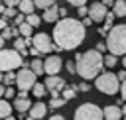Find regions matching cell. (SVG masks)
<instances>
[{"label":"cell","mask_w":126,"mask_h":120,"mask_svg":"<svg viewBox=\"0 0 126 120\" xmlns=\"http://www.w3.org/2000/svg\"><path fill=\"white\" fill-rule=\"evenodd\" d=\"M85 35H87V28L83 22L75 20V18H61L55 22V28H53V43H57L61 49L65 51H71L75 47H79L83 41H85Z\"/></svg>","instance_id":"obj_1"},{"label":"cell","mask_w":126,"mask_h":120,"mask_svg":"<svg viewBox=\"0 0 126 120\" xmlns=\"http://www.w3.org/2000/svg\"><path fill=\"white\" fill-rule=\"evenodd\" d=\"M75 63H77V75L85 81L94 79L100 71H102V53L96 49H89L85 53H77L75 55Z\"/></svg>","instance_id":"obj_2"},{"label":"cell","mask_w":126,"mask_h":120,"mask_svg":"<svg viewBox=\"0 0 126 120\" xmlns=\"http://www.w3.org/2000/svg\"><path fill=\"white\" fill-rule=\"evenodd\" d=\"M106 49H108V53H114L118 57L126 53V24H116L108 30Z\"/></svg>","instance_id":"obj_3"},{"label":"cell","mask_w":126,"mask_h":120,"mask_svg":"<svg viewBox=\"0 0 126 120\" xmlns=\"http://www.w3.org/2000/svg\"><path fill=\"white\" fill-rule=\"evenodd\" d=\"M94 87H96V90H100L102 94L114 96V94L120 90V79H118L114 73H110V71H106V73L100 71V73L94 77Z\"/></svg>","instance_id":"obj_4"},{"label":"cell","mask_w":126,"mask_h":120,"mask_svg":"<svg viewBox=\"0 0 126 120\" xmlns=\"http://www.w3.org/2000/svg\"><path fill=\"white\" fill-rule=\"evenodd\" d=\"M24 65V55L18 49H0V71H16Z\"/></svg>","instance_id":"obj_5"},{"label":"cell","mask_w":126,"mask_h":120,"mask_svg":"<svg viewBox=\"0 0 126 120\" xmlns=\"http://www.w3.org/2000/svg\"><path fill=\"white\" fill-rule=\"evenodd\" d=\"M75 120H100L102 118V108L94 102H83L75 108Z\"/></svg>","instance_id":"obj_6"},{"label":"cell","mask_w":126,"mask_h":120,"mask_svg":"<svg viewBox=\"0 0 126 120\" xmlns=\"http://www.w3.org/2000/svg\"><path fill=\"white\" fill-rule=\"evenodd\" d=\"M35 79H37V75L30 69V65H22L20 71L16 73V87H18L20 90H26V92H28V90H32Z\"/></svg>","instance_id":"obj_7"},{"label":"cell","mask_w":126,"mask_h":120,"mask_svg":"<svg viewBox=\"0 0 126 120\" xmlns=\"http://www.w3.org/2000/svg\"><path fill=\"white\" fill-rule=\"evenodd\" d=\"M32 45H33L39 53H49V51H53V39H51L47 33H43V31H39V33H35V35L32 37Z\"/></svg>","instance_id":"obj_8"},{"label":"cell","mask_w":126,"mask_h":120,"mask_svg":"<svg viewBox=\"0 0 126 120\" xmlns=\"http://www.w3.org/2000/svg\"><path fill=\"white\" fill-rule=\"evenodd\" d=\"M63 67V61L59 55H47V59L43 61V73L47 75H57Z\"/></svg>","instance_id":"obj_9"},{"label":"cell","mask_w":126,"mask_h":120,"mask_svg":"<svg viewBox=\"0 0 126 120\" xmlns=\"http://www.w3.org/2000/svg\"><path fill=\"white\" fill-rule=\"evenodd\" d=\"M108 6H104L102 2H94V4H91L89 6V16H91V20L94 22V24H100V22H104V16H106V10Z\"/></svg>","instance_id":"obj_10"},{"label":"cell","mask_w":126,"mask_h":120,"mask_svg":"<svg viewBox=\"0 0 126 120\" xmlns=\"http://www.w3.org/2000/svg\"><path fill=\"white\" fill-rule=\"evenodd\" d=\"M47 110H49V106H47L45 102H35V104L30 106V110H28V118H32V120H39V118H43V116L47 114Z\"/></svg>","instance_id":"obj_11"},{"label":"cell","mask_w":126,"mask_h":120,"mask_svg":"<svg viewBox=\"0 0 126 120\" xmlns=\"http://www.w3.org/2000/svg\"><path fill=\"white\" fill-rule=\"evenodd\" d=\"M124 114H122V108L118 104H108L102 108V118H106V120H118Z\"/></svg>","instance_id":"obj_12"},{"label":"cell","mask_w":126,"mask_h":120,"mask_svg":"<svg viewBox=\"0 0 126 120\" xmlns=\"http://www.w3.org/2000/svg\"><path fill=\"white\" fill-rule=\"evenodd\" d=\"M45 87H47V90H63V87H65V79H61L59 75H47V79H45Z\"/></svg>","instance_id":"obj_13"},{"label":"cell","mask_w":126,"mask_h":120,"mask_svg":"<svg viewBox=\"0 0 126 120\" xmlns=\"http://www.w3.org/2000/svg\"><path fill=\"white\" fill-rule=\"evenodd\" d=\"M41 20H45V22H49V24H55V22L59 20V6H55V4L47 6V8L43 10V14H41Z\"/></svg>","instance_id":"obj_14"},{"label":"cell","mask_w":126,"mask_h":120,"mask_svg":"<svg viewBox=\"0 0 126 120\" xmlns=\"http://www.w3.org/2000/svg\"><path fill=\"white\" fill-rule=\"evenodd\" d=\"M30 106H32V102H30L28 94H26V96L18 94V98L14 100V110H16V112H20V114H26V112L30 110Z\"/></svg>","instance_id":"obj_15"},{"label":"cell","mask_w":126,"mask_h":120,"mask_svg":"<svg viewBox=\"0 0 126 120\" xmlns=\"http://www.w3.org/2000/svg\"><path fill=\"white\" fill-rule=\"evenodd\" d=\"M112 12L116 14V18H126V0H114Z\"/></svg>","instance_id":"obj_16"},{"label":"cell","mask_w":126,"mask_h":120,"mask_svg":"<svg viewBox=\"0 0 126 120\" xmlns=\"http://www.w3.org/2000/svg\"><path fill=\"white\" fill-rule=\"evenodd\" d=\"M12 110H14V106L8 102V98H0V118H8L10 114H12Z\"/></svg>","instance_id":"obj_17"},{"label":"cell","mask_w":126,"mask_h":120,"mask_svg":"<svg viewBox=\"0 0 126 120\" xmlns=\"http://www.w3.org/2000/svg\"><path fill=\"white\" fill-rule=\"evenodd\" d=\"M18 10H20L22 14H32V12L35 10V4H33V0H20Z\"/></svg>","instance_id":"obj_18"},{"label":"cell","mask_w":126,"mask_h":120,"mask_svg":"<svg viewBox=\"0 0 126 120\" xmlns=\"http://www.w3.org/2000/svg\"><path fill=\"white\" fill-rule=\"evenodd\" d=\"M45 92H47V87H45V83H33V87H32V94H33L35 98H41V96H45Z\"/></svg>","instance_id":"obj_19"},{"label":"cell","mask_w":126,"mask_h":120,"mask_svg":"<svg viewBox=\"0 0 126 120\" xmlns=\"http://www.w3.org/2000/svg\"><path fill=\"white\" fill-rule=\"evenodd\" d=\"M14 49H18L22 55H28V49H26V37H14Z\"/></svg>","instance_id":"obj_20"},{"label":"cell","mask_w":126,"mask_h":120,"mask_svg":"<svg viewBox=\"0 0 126 120\" xmlns=\"http://www.w3.org/2000/svg\"><path fill=\"white\" fill-rule=\"evenodd\" d=\"M116 63H118V55H114V53H108V55L102 57V65L108 67V69H112Z\"/></svg>","instance_id":"obj_21"},{"label":"cell","mask_w":126,"mask_h":120,"mask_svg":"<svg viewBox=\"0 0 126 120\" xmlns=\"http://www.w3.org/2000/svg\"><path fill=\"white\" fill-rule=\"evenodd\" d=\"M30 69H32L35 75H41V73H43V61H41V59H37V57H33V59H32V63H30Z\"/></svg>","instance_id":"obj_22"},{"label":"cell","mask_w":126,"mask_h":120,"mask_svg":"<svg viewBox=\"0 0 126 120\" xmlns=\"http://www.w3.org/2000/svg\"><path fill=\"white\" fill-rule=\"evenodd\" d=\"M26 22H28L32 28H37V26L41 24V18H39L37 14H33V12H32V14H26Z\"/></svg>","instance_id":"obj_23"},{"label":"cell","mask_w":126,"mask_h":120,"mask_svg":"<svg viewBox=\"0 0 126 120\" xmlns=\"http://www.w3.org/2000/svg\"><path fill=\"white\" fill-rule=\"evenodd\" d=\"M65 98L63 96H51V100H49V108H61V106H65Z\"/></svg>","instance_id":"obj_24"},{"label":"cell","mask_w":126,"mask_h":120,"mask_svg":"<svg viewBox=\"0 0 126 120\" xmlns=\"http://www.w3.org/2000/svg\"><path fill=\"white\" fill-rule=\"evenodd\" d=\"M18 30H20V33H22L24 37H30V35H32V26H30L26 20H24V22L18 26Z\"/></svg>","instance_id":"obj_25"},{"label":"cell","mask_w":126,"mask_h":120,"mask_svg":"<svg viewBox=\"0 0 126 120\" xmlns=\"http://www.w3.org/2000/svg\"><path fill=\"white\" fill-rule=\"evenodd\" d=\"M2 83H4L6 87H8V85H16V73H14V71H6Z\"/></svg>","instance_id":"obj_26"},{"label":"cell","mask_w":126,"mask_h":120,"mask_svg":"<svg viewBox=\"0 0 126 120\" xmlns=\"http://www.w3.org/2000/svg\"><path fill=\"white\" fill-rule=\"evenodd\" d=\"M114 18H116V14H114V12H106V16H104V28H106V30H110V28H112Z\"/></svg>","instance_id":"obj_27"},{"label":"cell","mask_w":126,"mask_h":120,"mask_svg":"<svg viewBox=\"0 0 126 120\" xmlns=\"http://www.w3.org/2000/svg\"><path fill=\"white\" fill-rule=\"evenodd\" d=\"M33 4H35V8H41V10H45L47 6L55 4V0H33Z\"/></svg>","instance_id":"obj_28"},{"label":"cell","mask_w":126,"mask_h":120,"mask_svg":"<svg viewBox=\"0 0 126 120\" xmlns=\"http://www.w3.org/2000/svg\"><path fill=\"white\" fill-rule=\"evenodd\" d=\"M2 14H4V18H6V20H10V18H14V16H16V8H12V6H6Z\"/></svg>","instance_id":"obj_29"},{"label":"cell","mask_w":126,"mask_h":120,"mask_svg":"<svg viewBox=\"0 0 126 120\" xmlns=\"http://www.w3.org/2000/svg\"><path fill=\"white\" fill-rule=\"evenodd\" d=\"M65 69H67L71 75H75V73H77V63H75V61H65Z\"/></svg>","instance_id":"obj_30"},{"label":"cell","mask_w":126,"mask_h":120,"mask_svg":"<svg viewBox=\"0 0 126 120\" xmlns=\"http://www.w3.org/2000/svg\"><path fill=\"white\" fill-rule=\"evenodd\" d=\"M77 14H79L81 18L89 16V6H87V4H83V6H77Z\"/></svg>","instance_id":"obj_31"},{"label":"cell","mask_w":126,"mask_h":120,"mask_svg":"<svg viewBox=\"0 0 126 120\" xmlns=\"http://www.w3.org/2000/svg\"><path fill=\"white\" fill-rule=\"evenodd\" d=\"M63 98H65V100L75 98V89H63Z\"/></svg>","instance_id":"obj_32"},{"label":"cell","mask_w":126,"mask_h":120,"mask_svg":"<svg viewBox=\"0 0 126 120\" xmlns=\"http://www.w3.org/2000/svg\"><path fill=\"white\" fill-rule=\"evenodd\" d=\"M73 89H75V90H83V92H87V90H89L91 87H89V83H87V81H83L81 85H75Z\"/></svg>","instance_id":"obj_33"},{"label":"cell","mask_w":126,"mask_h":120,"mask_svg":"<svg viewBox=\"0 0 126 120\" xmlns=\"http://www.w3.org/2000/svg\"><path fill=\"white\" fill-rule=\"evenodd\" d=\"M14 96H16V92H14L12 85H8V87H6V92H4V98H14Z\"/></svg>","instance_id":"obj_34"},{"label":"cell","mask_w":126,"mask_h":120,"mask_svg":"<svg viewBox=\"0 0 126 120\" xmlns=\"http://www.w3.org/2000/svg\"><path fill=\"white\" fill-rule=\"evenodd\" d=\"M118 92H120V98H122V100H126V79L120 83V90H118Z\"/></svg>","instance_id":"obj_35"},{"label":"cell","mask_w":126,"mask_h":120,"mask_svg":"<svg viewBox=\"0 0 126 120\" xmlns=\"http://www.w3.org/2000/svg\"><path fill=\"white\" fill-rule=\"evenodd\" d=\"M24 20H26V14H22V12H20V14H16V16H14V22H16V26H20V24H22V22H24Z\"/></svg>","instance_id":"obj_36"},{"label":"cell","mask_w":126,"mask_h":120,"mask_svg":"<svg viewBox=\"0 0 126 120\" xmlns=\"http://www.w3.org/2000/svg\"><path fill=\"white\" fill-rule=\"evenodd\" d=\"M94 49L100 51V53H104V51H106V41H98V43L94 45Z\"/></svg>","instance_id":"obj_37"},{"label":"cell","mask_w":126,"mask_h":120,"mask_svg":"<svg viewBox=\"0 0 126 120\" xmlns=\"http://www.w3.org/2000/svg\"><path fill=\"white\" fill-rule=\"evenodd\" d=\"M71 6H83V4H87V0H67Z\"/></svg>","instance_id":"obj_38"},{"label":"cell","mask_w":126,"mask_h":120,"mask_svg":"<svg viewBox=\"0 0 126 120\" xmlns=\"http://www.w3.org/2000/svg\"><path fill=\"white\" fill-rule=\"evenodd\" d=\"M81 22H83V24H85V28H89V26H91V24H94V22H93V20H91V16H85V18H83V20H81Z\"/></svg>","instance_id":"obj_39"},{"label":"cell","mask_w":126,"mask_h":120,"mask_svg":"<svg viewBox=\"0 0 126 120\" xmlns=\"http://www.w3.org/2000/svg\"><path fill=\"white\" fill-rule=\"evenodd\" d=\"M4 4H6V6H12V8H16V6L20 4V0H4Z\"/></svg>","instance_id":"obj_40"},{"label":"cell","mask_w":126,"mask_h":120,"mask_svg":"<svg viewBox=\"0 0 126 120\" xmlns=\"http://www.w3.org/2000/svg\"><path fill=\"white\" fill-rule=\"evenodd\" d=\"M28 53H30L32 57H37V55H41V53H39V51H37L35 47H30V51H28Z\"/></svg>","instance_id":"obj_41"},{"label":"cell","mask_w":126,"mask_h":120,"mask_svg":"<svg viewBox=\"0 0 126 120\" xmlns=\"http://www.w3.org/2000/svg\"><path fill=\"white\" fill-rule=\"evenodd\" d=\"M6 26H8V20H6V18H0V31H2Z\"/></svg>","instance_id":"obj_42"},{"label":"cell","mask_w":126,"mask_h":120,"mask_svg":"<svg viewBox=\"0 0 126 120\" xmlns=\"http://www.w3.org/2000/svg\"><path fill=\"white\" fill-rule=\"evenodd\" d=\"M116 77H118L120 81H124V79H126V69H122V71H120V73H118Z\"/></svg>","instance_id":"obj_43"},{"label":"cell","mask_w":126,"mask_h":120,"mask_svg":"<svg viewBox=\"0 0 126 120\" xmlns=\"http://www.w3.org/2000/svg\"><path fill=\"white\" fill-rule=\"evenodd\" d=\"M59 16L65 18V16H67V8H59Z\"/></svg>","instance_id":"obj_44"},{"label":"cell","mask_w":126,"mask_h":120,"mask_svg":"<svg viewBox=\"0 0 126 120\" xmlns=\"http://www.w3.org/2000/svg\"><path fill=\"white\" fill-rule=\"evenodd\" d=\"M51 120H63V114H51Z\"/></svg>","instance_id":"obj_45"},{"label":"cell","mask_w":126,"mask_h":120,"mask_svg":"<svg viewBox=\"0 0 126 120\" xmlns=\"http://www.w3.org/2000/svg\"><path fill=\"white\" fill-rule=\"evenodd\" d=\"M4 92H6V85H2V83H0V98L4 96Z\"/></svg>","instance_id":"obj_46"},{"label":"cell","mask_w":126,"mask_h":120,"mask_svg":"<svg viewBox=\"0 0 126 120\" xmlns=\"http://www.w3.org/2000/svg\"><path fill=\"white\" fill-rule=\"evenodd\" d=\"M100 2H102L104 6H112V4H114V0H100Z\"/></svg>","instance_id":"obj_47"},{"label":"cell","mask_w":126,"mask_h":120,"mask_svg":"<svg viewBox=\"0 0 126 120\" xmlns=\"http://www.w3.org/2000/svg\"><path fill=\"white\" fill-rule=\"evenodd\" d=\"M4 41H6V39H4V37H2V33H0V49L4 47Z\"/></svg>","instance_id":"obj_48"},{"label":"cell","mask_w":126,"mask_h":120,"mask_svg":"<svg viewBox=\"0 0 126 120\" xmlns=\"http://www.w3.org/2000/svg\"><path fill=\"white\" fill-rule=\"evenodd\" d=\"M122 67L126 69V53H124V59H122Z\"/></svg>","instance_id":"obj_49"},{"label":"cell","mask_w":126,"mask_h":120,"mask_svg":"<svg viewBox=\"0 0 126 120\" xmlns=\"http://www.w3.org/2000/svg\"><path fill=\"white\" fill-rule=\"evenodd\" d=\"M4 81V71H0V83Z\"/></svg>","instance_id":"obj_50"},{"label":"cell","mask_w":126,"mask_h":120,"mask_svg":"<svg viewBox=\"0 0 126 120\" xmlns=\"http://www.w3.org/2000/svg\"><path fill=\"white\" fill-rule=\"evenodd\" d=\"M122 114H126V104H124V106H122Z\"/></svg>","instance_id":"obj_51"},{"label":"cell","mask_w":126,"mask_h":120,"mask_svg":"<svg viewBox=\"0 0 126 120\" xmlns=\"http://www.w3.org/2000/svg\"><path fill=\"white\" fill-rule=\"evenodd\" d=\"M0 4H2V0H0Z\"/></svg>","instance_id":"obj_52"}]
</instances>
